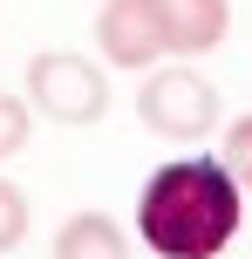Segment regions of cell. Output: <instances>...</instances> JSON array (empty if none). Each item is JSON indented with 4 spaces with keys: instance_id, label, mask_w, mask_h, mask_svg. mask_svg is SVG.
<instances>
[{
    "instance_id": "cell-1",
    "label": "cell",
    "mask_w": 252,
    "mask_h": 259,
    "mask_svg": "<svg viewBox=\"0 0 252 259\" xmlns=\"http://www.w3.org/2000/svg\"><path fill=\"white\" fill-rule=\"evenodd\" d=\"M245 225V191L218 157L157 164L136 191V232L157 259H218Z\"/></svg>"
},
{
    "instance_id": "cell-2",
    "label": "cell",
    "mask_w": 252,
    "mask_h": 259,
    "mask_svg": "<svg viewBox=\"0 0 252 259\" xmlns=\"http://www.w3.org/2000/svg\"><path fill=\"white\" fill-rule=\"evenodd\" d=\"M27 109L62 130H89L109 109V75L75 48H41L27 62Z\"/></svg>"
},
{
    "instance_id": "cell-3",
    "label": "cell",
    "mask_w": 252,
    "mask_h": 259,
    "mask_svg": "<svg viewBox=\"0 0 252 259\" xmlns=\"http://www.w3.org/2000/svg\"><path fill=\"white\" fill-rule=\"evenodd\" d=\"M136 116L164 143H198L205 130L218 123V89L198 68H157V75L136 89Z\"/></svg>"
},
{
    "instance_id": "cell-4",
    "label": "cell",
    "mask_w": 252,
    "mask_h": 259,
    "mask_svg": "<svg viewBox=\"0 0 252 259\" xmlns=\"http://www.w3.org/2000/svg\"><path fill=\"white\" fill-rule=\"evenodd\" d=\"M95 41H103V62L109 68H150L164 62V14L157 0H103L95 14Z\"/></svg>"
},
{
    "instance_id": "cell-5",
    "label": "cell",
    "mask_w": 252,
    "mask_h": 259,
    "mask_svg": "<svg viewBox=\"0 0 252 259\" xmlns=\"http://www.w3.org/2000/svg\"><path fill=\"white\" fill-rule=\"evenodd\" d=\"M157 14H164V48L171 55H212L232 27L225 0H157Z\"/></svg>"
},
{
    "instance_id": "cell-6",
    "label": "cell",
    "mask_w": 252,
    "mask_h": 259,
    "mask_svg": "<svg viewBox=\"0 0 252 259\" xmlns=\"http://www.w3.org/2000/svg\"><path fill=\"white\" fill-rule=\"evenodd\" d=\"M48 259H130V239L109 211H75V219H62Z\"/></svg>"
},
{
    "instance_id": "cell-7",
    "label": "cell",
    "mask_w": 252,
    "mask_h": 259,
    "mask_svg": "<svg viewBox=\"0 0 252 259\" xmlns=\"http://www.w3.org/2000/svg\"><path fill=\"white\" fill-rule=\"evenodd\" d=\"M27 137H34V109H27V96H7V89H0V164L27 150Z\"/></svg>"
},
{
    "instance_id": "cell-8",
    "label": "cell",
    "mask_w": 252,
    "mask_h": 259,
    "mask_svg": "<svg viewBox=\"0 0 252 259\" xmlns=\"http://www.w3.org/2000/svg\"><path fill=\"white\" fill-rule=\"evenodd\" d=\"M218 164L239 178V191H252V116H232V123H225V150H218Z\"/></svg>"
},
{
    "instance_id": "cell-9",
    "label": "cell",
    "mask_w": 252,
    "mask_h": 259,
    "mask_svg": "<svg viewBox=\"0 0 252 259\" xmlns=\"http://www.w3.org/2000/svg\"><path fill=\"white\" fill-rule=\"evenodd\" d=\"M27 219H34V211H27V191L0 178V252H14L27 239Z\"/></svg>"
}]
</instances>
